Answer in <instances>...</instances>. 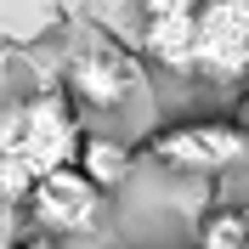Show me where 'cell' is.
Instances as JSON below:
<instances>
[{
  "label": "cell",
  "instance_id": "6da1fadb",
  "mask_svg": "<svg viewBox=\"0 0 249 249\" xmlns=\"http://www.w3.org/2000/svg\"><path fill=\"white\" fill-rule=\"evenodd\" d=\"M79 23V12H74ZM57 91L68 96V108H91V113H113L142 91V62L130 51L108 46L102 34H79L74 46H62L57 57Z\"/></svg>",
  "mask_w": 249,
  "mask_h": 249
},
{
  "label": "cell",
  "instance_id": "7a4b0ae2",
  "mask_svg": "<svg viewBox=\"0 0 249 249\" xmlns=\"http://www.w3.org/2000/svg\"><path fill=\"white\" fill-rule=\"evenodd\" d=\"M147 153L164 164V170L181 176H227L232 164L249 159V142L238 124L227 119H193V124H164L147 136Z\"/></svg>",
  "mask_w": 249,
  "mask_h": 249
},
{
  "label": "cell",
  "instance_id": "3957f363",
  "mask_svg": "<svg viewBox=\"0 0 249 249\" xmlns=\"http://www.w3.org/2000/svg\"><path fill=\"white\" fill-rule=\"evenodd\" d=\"M23 210L34 215V232L40 238H57L62 244V238H79V232H91L96 221H102V193L74 164H62V170H46L34 181Z\"/></svg>",
  "mask_w": 249,
  "mask_h": 249
},
{
  "label": "cell",
  "instance_id": "277c9868",
  "mask_svg": "<svg viewBox=\"0 0 249 249\" xmlns=\"http://www.w3.org/2000/svg\"><path fill=\"white\" fill-rule=\"evenodd\" d=\"M193 74L210 79H244L249 74V6L227 0V6H198V57Z\"/></svg>",
  "mask_w": 249,
  "mask_h": 249
},
{
  "label": "cell",
  "instance_id": "5b68a950",
  "mask_svg": "<svg viewBox=\"0 0 249 249\" xmlns=\"http://www.w3.org/2000/svg\"><path fill=\"white\" fill-rule=\"evenodd\" d=\"M198 57V6H142L136 62H159L170 74H193Z\"/></svg>",
  "mask_w": 249,
  "mask_h": 249
},
{
  "label": "cell",
  "instance_id": "8992f818",
  "mask_svg": "<svg viewBox=\"0 0 249 249\" xmlns=\"http://www.w3.org/2000/svg\"><path fill=\"white\" fill-rule=\"evenodd\" d=\"M74 170L85 176V181L108 198L113 187H124L130 181V170H136V147L124 136H108V130H91V136H79V147H74Z\"/></svg>",
  "mask_w": 249,
  "mask_h": 249
},
{
  "label": "cell",
  "instance_id": "52a82bcc",
  "mask_svg": "<svg viewBox=\"0 0 249 249\" xmlns=\"http://www.w3.org/2000/svg\"><path fill=\"white\" fill-rule=\"evenodd\" d=\"M198 249H249V215L238 204H215L198 221Z\"/></svg>",
  "mask_w": 249,
  "mask_h": 249
},
{
  "label": "cell",
  "instance_id": "ba28073f",
  "mask_svg": "<svg viewBox=\"0 0 249 249\" xmlns=\"http://www.w3.org/2000/svg\"><path fill=\"white\" fill-rule=\"evenodd\" d=\"M34 181H40V176H34L23 159H0V210H23L29 193H34Z\"/></svg>",
  "mask_w": 249,
  "mask_h": 249
},
{
  "label": "cell",
  "instance_id": "9c48e42d",
  "mask_svg": "<svg viewBox=\"0 0 249 249\" xmlns=\"http://www.w3.org/2000/svg\"><path fill=\"white\" fill-rule=\"evenodd\" d=\"M17 249H62V244H57V238H40V232H34V238H23Z\"/></svg>",
  "mask_w": 249,
  "mask_h": 249
},
{
  "label": "cell",
  "instance_id": "30bf717a",
  "mask_svg": "<svg viewBox=\"0 0 249 249\" xmlns=\"http://www.w3.org/2000/svg\"><path fill=\"white\" fill-rule=\"evenodd\" d=\"M238 130H244V142H249V102H244V124H238Z\"/></svg>",
  "mask_w": 249,
  "mask_h": 249
},
{
  "label": "cell",
  "instance_id": "8fae6325",
  "mask_svg": "<svg viewBox=\"0 0 249 249\" xmlns=\"http://www.w3.org/2000/svg\"><path fill=\"white\" fill-rule=\"evenodd\" d=\"M244 79H249V74H244Z\"/></svg>",
  "mask_w": 249,
  "mask_h": 249
}]
</instances>
